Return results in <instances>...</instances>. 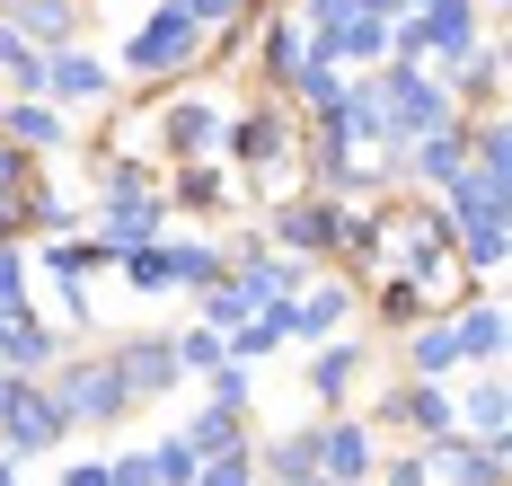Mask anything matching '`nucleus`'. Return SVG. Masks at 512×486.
I'll return each instance as SVG.
<instances>
[{"mask_svg":"<svg viewBox=\"0 0 512 486\" xmlns=\"http://www.w3.org/2000/svg\"><path fill=\"white\" fill-rule=\"evenodd\" d=\"M292 151H301V124H292V107H283V98H248V107L221 124V151H212V160L239 168V186L256 177V186L301 195V186H292Z\"/></svg>","mask_w":512,"mask_h":486,"instance_id":"obj_1","label":"nucleus"},{"mask_svg":"<svg viewBox=\"0 0 512 486\" xmlns=\"http://www.w3.org/2000/svg\"><path fill=\"white\" fill-rule=\"evenodd\" d=\"M45 389H53V407H62V425H71V442H80V433H115L124 416H142L106 354H62L45 372Z\"/></svg>","mask_w":512,"mask_h":486,"instance_id":"obj_2","label":"nucleus"},{"mask_svg":"<svg viewBox=\"0 0 512 486\" xmlns=\"http://www.w3.org/2000/svg\"><path fill=\"white\" fill-rule=\"evenodd\" d=\"M389 248H398V274L415 292H460V257H451V221L433 195L415 204H389Z\"/></svg>","mask_w":512,"mask_h":486,"instance_id":"obj_3","label":"nucleus"},{"mask_svg":"<svg viewBox=\"0 0 512 486\" xmlns=\"http://www.w3.org/2000/svg\"><path fill=\"white\" fill-rule=\"evenodd\" d=\"M115 71H133L142 89H168V80H186V71H204V27L186 18V9H151L133 36H124V54Z\"/></svg>","mask_w":512,"mask_h":486,"instance_id":"obj_4","label":"nucleus"},{"mask_svg":"<svg viewBox=\"0 0 512 486\" xmlns=\"http://www.w3.org/2000/svg\"><path fill=\"white\" fill-rule=\"evenodd\" d=\"M354 310H362V283L354 274H309L301 292H292V301H265V319L283 327V345H327V336H354Z\"/></svg>","mask_w":512,"mask_h":486,"instance_id":"obj_5","label":"nucleus"},{"mask_svg":"<svg viewBox=\"0 0 512 486\" xmlns=\"http://www.w3.org/2000/svg\"><path fill=\"white\" fill-rule=\"evenodd\" d=\"M151 133H159V160L186 168V160H212L221 151V124H230V107L221 98H168V89H151Z\"/></svg>","mask_w":512,"mask_h":486,"instance_id":"obj_6","label":"nucleus"},{"mask_svg":"<svg viewBox=\"0 0 512 486\" xmlns=\"http://www.w3.org/2000/svg\"><path fill=\"white\" fill-rule=\"evenodd\" d=\"M362 425L371 433H415V442L451 433V380H389V389L362 407Z\"/></svg>","mask_w":512,"mask_h":486,"instance_id":"obj_7","label":"nucleus"},{"mask_svg":"<svg viewBox=\"0 0 512 486\" xmlns=\"http://www.w3.org/2000/svg\"><path fill=\"white\" fill-rule=\"evenodd\" d=\"M71 425H62V407H53L45 380H9V398H0V451L9 460H36V451H62Z\"/></svg>","mask_w":512,"mask_h":486,"instance_id":"obj_8","label":"nucleus"},{"mask_svg":"<svg viewBox=\"0 0 512 486\" xmlns=\"http://www.w3.org/2000/svg\"><path fill=\"white\" fill-rule=\"evenodd\" d=\"M45 107L106 115L115 107V62H106L98 45H62V54H45Z\"/></svg>","mask_w":512,"mask_h":486,"instance_id":"obj_9","label":"nucleus"},{"mask_svg":"<svg viewBox=\"0 0 512 486\" xmlns=\"http://www.w3.org/2000/svg\"><path fill=\"white\" fill-rule=\"evenodd\" d=\"M371 372V336H327L301 354V380H309V407L318 416H354V380Z\"/></svg>","mask_w":512,"mask_h":486,"instance_id":"obj_10","label":"nucleus"},{"mask_svg":"<svg viewBox=\"0 0 512 486\" xmlns=\"http://www.w3.org/2000/svg\"><path fill=\"white\" fill-rule=\"evenodd\" d=\"M265 248L301 257V266H336V204L327 195H283L274 221H265Z\"/></svg>","mask_w":512,"mask_h":486,"instance_id":"obj_11","label":"nucleus"},{"mask_svg":"<svg viewBox=\"0 0 512 486\" xmlns=\"http://www.w3.org/2000/svg\"><path fill=\"white\" fill-rule=\"evenodd\" d=\"M98 354L115 363V380L133 389V407H159V398L186 380V372H177V354H168V327H142V336H106Z\"/></svg>","mask_w":512,"mask_h":486,"instance_id":"obj_12","label":"nucleus"},{"mask_svg":"<svg viewBox=\"0 0 512 486\" xmlns=\"http://www.w3.org/2000/svg\"><path fill=\"white\" fill-rule=\"evenodd\" d=\"M309 460H318L327 486H371V469H380V433L362 425V416H318V425H309Z\"/></svg>","mask_w":512,"mask_h":486,"instance_id":"obj_13","label":"nucleus"},{"mask_svg":"<svg viewBox=\"0 0 512 486\" xmlns=\"http://www.w3.org/2000/svg\"><path fill=\"white\" fill-rule=\"evenodd\" d=\"M415 451H424L433 486H504V469H512V442H468V433H433Z\"/></svg>","mask_w":512,"mask_h":486,"instance_id":"obj_14","label":"nucleus"},{"mask_svg":"<svg viewBox=\"0 0 512 486\" xmlns=\"http://www.w3.org/2000/svg\"><path fill=\"white\" fill-rule=\"evenodd\" d=\"M248 62H256V89H265V98H283V89L301 80V62H309V36H301V18H292V9L256 18V45H248Z\"/></svg>","mask_w":512,"mask_h":486,"instance_id":"obj_15","label":"nucleus"},{"mask_svg":"<svg viewBox=\"0 0 512 486\" xmlns=\"http://www.w3.org/2000/svg\"><path fill=\"white\" fill-rule=\"evenodd\" d=\"M159 195H168V213H204V221L239 213V177H230L221 160H186V168H159Z\"/></svg>","mask_w":512,"mask_h":486,"instance_id":"obj_16","label":"nucleus"},{"mask_svg":"<svg viewBox=\"0 0 512 486\" xmlns=\"http://www.w3.org/2000/svg\"><path fill=\"white\" fill-rule=\"evenodd\" d=\"M451 433H468V442H512V389L504 372H477L451 389Z\"/></svg>","mask_w":512,"mask_h":486,"instance_id":"obj_17","label":"nucleus"},{"mask_svg":"<svg viewBox=\"0 0 512 486\" xmlns=\"http://www.w3.org/2000/svg\"><path fill=\"white\" fill-rule=\"evenodd\" d=\"M442 98H451V115H504V36H486V45L442 80Z\"/></svg>","mask_w":512,"mask_h":486,"instance_id":"obj_18","label":"nucleus"},{"mask_svg":"<svg viewBox=\"0 0 512 486\" xmlns=\"http://www.w3.org/2000/svg\"><path fill=\"white\" fill-rule=\"evenodd\" d=\"M0 142H9V151H27V160H45V151L71 142V115L45 107V98H0Z\"/></svg>","mask_w":512,"mask_h":486,"instance_id":"obj_19","label":"nucleus"},{"mask_svg":"<svg viewBox=\"0 0 512 486\" xmlns=\"http://www.w3.org/2000/svg\"><path fill=\"white\" fill-rule=\"evenodd\" d=\"M451 336H460V363L504 372V301H495V292H468L460 319H451Z\"/></svg>","mask_w":512,"mask_h":486,"instance_id":"obj_20","label":"nucleus"},{"mask_svg":"<svg viewBox=\"0 0 512 486\" xmlns=\"http://www.w3.org/2000/svg\"><path fill=\"white\" fill-rule=\"evenodd\" d=\"M468 168V115H451L442 133H424V142H407V177L424 186V195H442L451 177Z\"/></svg>","mask_w":512,"mask_h":486,"instance_id":"obj_21","label":"nucleus"},{"mask_svg":"<svg viewBox=\"0 0 512 486\" xmlns=\"http://www.w3.org/2000/svg\"><path fill=\"white\" fill-rule=\"evenodd\" d=\"M398 354H407V380H451V372H468V363H460V336H451V310H433L424 327H407V336H398Z\"/></svg>","mask_w":512,"mask_h":486,"instance_id":"obj_22","label":"nucleus"},{"mask_svg":"<svg viewBox=\"0 0 512 486\" xmlns=\"http://www.w3.org/2000/svg\"><path fill=\"white\" fill-rule=\"evenodd\" d=\"M159 266H168V292H212L230 274V248L221 239H159Z\"/></svg>","mask_w":512,"mask_h":486,"instance_id":"obj_23","label":"nucleus"},{"mask_svg":"<svg viewBox=\"0 0 512 486\" xmlns=\"http://www.w3.org/2000/svg\"><path fill=\"white\" fill-rule=\"evenodd\" d=\"M9 27H18L36 54H62V45H80V27H89V18H80V0H18V9H9Z\"/></svg>","mask_w":512,"mask_h":486,"instance_id":"obj_24","label":"nucleus"},{"mask_svg":"<svg viewBox=\"0 0 512 486\" xmlns=\"http://www.w3.org/2000/svg\"><path fill=\"white\" fill-rule=\"evenodd\" d=\"M362 301L380 310V336H407V327L433 319V292H415L407 274H371V283H362Z\"/></svg>","mask_w":512,"mask_h":486,"instance_id":"obj_25","label":"nucleus"},{"mask_svg":"<svg viewBox=\"0 0 512 486\" xmlns=\"http://www.w3.org/2000/svg\"><path fill=\"white\" fill-rule=\"evenodd\" d=\"M177 433H186L204 460H221V451H248V416H230V407H212V398H204V407H186V425H177Z\"/></svg>","mask_w":512,"mask_h":486,"instance_id":"obj_26","label":"nucleus"},{"mask_svg":"<svg viewBox=\"0 0 512 486\" xmlns=\"http://www.w3.org/2000/svg\"><path fill=\"white\" fill-rule=\"evenodd\" d=\"M195 310H204V319H195V327H212V336H230V327H248L256 310H265V301H256V292H248V283H239V274H221L212 292H195Z\"/></svg>","mask_w":512,"mask_h":486,"instance_id":"obj_27","label":"nucleus"},{"mask_svg":"<svg viewBox=\"0 0 512 486\" xmlns=\"http://www.w3.org/2000/svg\"><path fill=\"white\" fill-rule=\"evenodd\" d=\"M142 460H151V486H195V478H204V451H195L186 433H159V442H142Z\"/></svg>","mask_w":512,"mask_h":486,"instance_id":"obj_28","label":"nucleus"},{"mask_svg":"<svg viewBox=\"0 0 512 486\" xmlns=\"http://www.w3.org/2000/svg\"><path fill=\"white\" fill-rule=\"evenodd\" d=\"M292 478H318V460H309V425L256 451V486H292Z\"/></svg>","mask_w":512,"mask_h":486,"instance_id":"obj_29","label":"nucleus"},{"mask_svg":"<svg viewBox=\"0 0 512 486\" xmlns=\"http://www.w3.org/2000/svg\"><path fill=\"white\" fill-rule=\"evenodd\" d=\"M168 354H177V372H186V380H204V372L230 363V345H221L212 327H168Z\"/></svg>","mask_w":512,"mask_h":486,"instance_id":"obj_30","label":"nucleus"},{"mask_svg":"<svg viewBox=\"0 0 512 486\" xmlns=\"http://www.w3.org/2000/svg\"><path fill=\"white\" fill-rule=\"evenodd\" d=\"M36 301H27V248L18 239H0V319H27Z\"/></svg>","mask_w":512,"mask_h":486,"instance_id":"obj_31","label":"nucleus"},{"mask_svg":"<svg viewBox=\"0 0 512 486\" xmlns=\"http://www.w3.org/2000/svg\"><path fill=\"white\" fill-rule=\"evenodd\" d=\"M204 398H212V407H230V416H248V407H256V372H248V363H221V372H204Z\"/></svg>","mask_w":512,"mask_h":486,"instance_id":"obj_32","label":"nucleus"},{"mask_svg":"<svg viewBox=\"0 0 512 486\" xmlns=\"http://www.w3.org/2000/svg\"><path fill=\"white\" fill-rule=\"evenodd\" d=\"M371 486H433V469H424V451H380Z\"/></svg>","mask_w":512,"mask_h":486,"instance_id":"obj_33","label":"nucleus"},{"mask_svg":"<svg viewBox=\"0 0 512 486\" xmlns=\"http://www.w3.org/2000/svg\"><path fill=\"white\" fill-rule=\"evenodd\" d=\"M195 486H256V451H221V460H204V478Z\"/></svg>","mask_w":512,"mask_h":486,"instance_id":"obj_34","label":"nucleus"},{"mask_svg":"<svg viewBox=\"0 0 512 486\" xmlns=\"http://www.w3.org/2000/svg\"><path fill=\"white\" fill-rule=\"evenodd\" d=\"M106 486H151V460L142 451H106Z\"/></svg>","mask_w":512,"mask_h":486,"instance_id":"obj_35","label":"nucleus"},{"mask_svg":"<svg viewBox=\"0 0 512 486\" xmlns=\"http://www.w3.org/2000/svg\"><path fill=\"white\" fill-rule=\"evenodd\" d=\"M53 486H106V451H98V460H89V451L62 460V478H53Z\"/></svg>","mask_w":512,"mask_h":486,"instance_id":"obj_36","label":"nucleus"},{"mask_svg":"<svg viewBox=\"0 0 512 486\" xmlns=\"http://www.w3.org/2000/svg\"><path fill=\"white\" fill-rule=\"evenodd\" d=\"M407 9H415V0H362V18H389V27H398Z\"/></svg>","mask_w":512,"mask_h":486,"instance_id":"obj_37","label":"nucleus"},{"mask_svg":"<svg viewBox=\"0 0 512 486\" xmlns=\"http://www.w3.org/2000/svg\"><path fill=\"white\" fill-rule=\"evenodd\" d=\"M274 9H292V0H248V18H274Z\"/></svg>","mask_w":512,"mask_h":486,"instance_id":"obj_38","label":"nucleus"},{"mask_svg":"<svg viewBox=\"0 0 512 486\" xmlns=\"http://www.w3.org/2000/svg\"><path fill=\"white\" fill-rule=\"evenodd\" d=\"M0 486H27V478H18V460H9V451H0Z\"/></svg>","mask_w":512,"mask_h":486,"instance_id":"obj_39","label":"nucleus"},{"mask_svg":"<svg viewBox=\"0 0 512 486\" xmlns=\"http://www.w3.org/2000/svg\"><path fill=\"white\" fill-rule=\"evenodd\" d=\"M292 486H327V478H292Z\"/></svg>","mask_w":512,"mask_h":486,"instance_id":"obj_40","label":"nucleus"},{"mask_svg":"<svg viewBox=\"0 0 512 486\" xmlns=\"http://www.w3.org/2000/svg\"><path fill=\"white\" fill-rule=\"evenodd\" d=\"M159 9H186V0H159Z\"/></svg>","mask_w":512,"mask_h":486,"instance_id":"obj_41","label":"nucleus"},{"mask_svg":"<svg viewBox=\"0 0 512 486\" xmlns=\"http://www.w3.org/2000/svg\"><path fill=\"white\" fill-rule=\"evenodd\" d=\"M9 9H18V0H0V18H9Z\"/></svg>","mask_w":512,"mask_h":486,"instance_id":"obj_42","label":"nucleus"}]
</instances>
